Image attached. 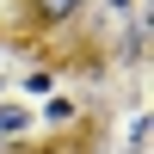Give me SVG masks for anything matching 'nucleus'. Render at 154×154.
<instances>
[{
	"mask_svg": "<svg viewBox=\"0 0 154 154\" xmlns=\"http://www.w3.org/2000/svg\"><path fill=\"white\" fill-rule=\"evenodd\" d=\"M0 130H6V136H12V130H25V111H12V105H6V111H0Z\"/></svg>",
	"mask_w": 154,
	"mask_h": 154,
	"instance_id": "obj_2",
	"label": "nucleus"
},
{
	"mask_svg": "<svg viewBox=\"0 0 154 154\" xmlns=\"http://www.w3.org/2000/svg\"><path fill=\"white\" fill-rule=\"evenodd\" d=\"M80 12V0H31V19L37 25H68Z\"/></svg>",
	"mask_w": 154,
	"mask_h": 154,
	"instance_id": "obj_1",
	"label": "nucleus"
}]
</instances>
